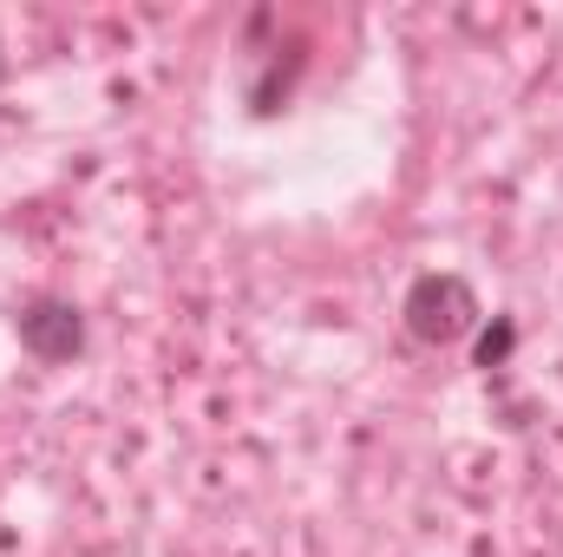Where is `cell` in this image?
<instances>
[{
	"label": "cell",
	"mask_w": 563,
	"mask_h": 557,
	"mask_svg": "<svg viewBox=\"0 0 563 557\" xmlns=\"http://www.w3.org/2000/svg\"><path fill=\"white\" fill-rule=\"evenodd\" d=\"M511 348H518V321L511 315H492V321H478V341H472V368H505L511 361Z\"/></svg>",
	"instance_id": "obj_3"
},
{
	"label": "cell",
	"mask_w": 563,
	"mask_h": 557,
	"mask_svg": "<svg viewBox=\"0 0 563 557\" xmlns=\"http://www.w3.org/2000/svg\"><path fill=\"white\" fill-rule=\"evenodd\" d=\"M13 328H20V348H26L33 361H46V368L86 354V315H79V302H66V295H26L20 315H13Z\"/></svg>",
	"instance_id": "obj_2"
},
{
	"label": "cell",
	"mask_w": 563,
	"mask_h": 557,
	"mask_svg": "<svg viewBox=\"0 0 563 557\" xmlns=\"http://www.w3.org/2000/svg\"><path fill=\"white\" fill-rule=\"evenodd\" d=\"M400 315H407V335L426 341V348H452V341H465V335L485 321L478 288H472L465 276H452V270H426V276H413Z\"/></svg>",
	"instance_id": "obj_1"
},
{
	"label": "cell",
	"mask_w": 563,
	"mask_h": 557,
	"mask_svg": "<svg viewBox=\"0 0 563 557\" xmlns=\"http://www.w3.org/2000/svg\"><path fill=\"white\" fill-rule=\"evenodd\" d=\"M7 73H13V66H7V40H0V86H7Z\"/></svg>",
	"instance_id": "obj_4"
}]
</instances>
